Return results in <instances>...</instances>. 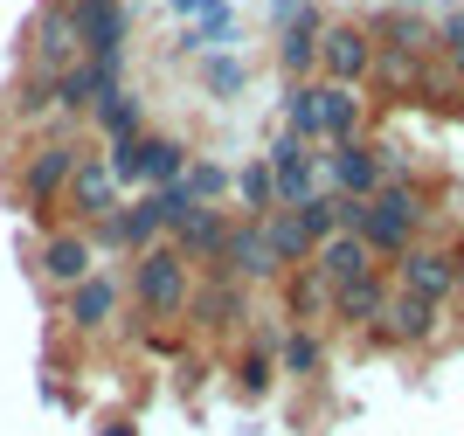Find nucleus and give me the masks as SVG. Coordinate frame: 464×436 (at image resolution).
<instances>
[{"instance_id": "nucleus-1", "label": "nucleus", "mask_w": 464, "mask_h": 436, "mask_svg": "<svg viewBox=\"0 0 464 436\" xmlns=\"http://www.w3.org/2000/svg\"><path fill=\"white\" fill-rule=\"evenodd\" d=\"M423 194L409 188V180H382V188L368 194V208H361V243L374 249V257H402L409 243H416V228H423Z\"/></svg>"}, {"instance_id": "nucleus-2", "label": "nucleus", "mask_w": 464, "mask_h": 436, "mask_svg": "<svg viewBox=\"0 0 464 436\" xmlns=\"http://www.w3.org/2000/svg\"><path fill=\"white\" fill-rule=\"evenodd\" d=\"M139 312L146 319H180L188 312V291H194V270H188V257H180L174 243H153L146 257H139Z\"/></svg>"}, {"instance_id": "nucleus-3", "label": "nucleus", "mask_w": 464, "mask_h": 436, "mask_svg": "<svg viewBox=\"0 0 464 436\" xmlns=\"http://www.w3.org/2000/svg\"><path fill=\"white\" fill-rule=\"evenodd\" d=\"M458 285H464V264H458V249L409 243L402 257H395V291H409V298H423V305H444Z\"/></svg>"}, {"instance_id": "nucleus-4", "label": "nucleus", "mask_w": 464, "mask_h": 436, "mask_svg": "<svg viewBox=\"0 0 464 436\" xmlns=\"http://www.w3.org/2000/svg\"><path fill=\"white\" fill-rule=\"evenodd\" d=\"M264 167H271V180H277V208H298V201L319 194V152H312L305 139L285 132L271 152H264Z\"/></svg>"}, {"instance_id": "nucleus-5", "label": "nucleus", "mask_w": 464, "mask_h": 436, "mask_svg": "<svg viewBox=\"0 0 464 436\" xmlns=\"http://www.w3.org/2000/svg\"><path fill=\"white\" fill-rule=\"evenodd\" d=\"M77 160H83V152L70 146V139H56V146H35V152H28V167H21V201H28V208H49V201H63V188H70Z\"/></svg>"}, {"instance_id": "nucleus-6", "label": "nucleus", "mask_w": 464, "mask_h": 436, "mask_svg": "<svg viewBox=\"0 0 464 436\" xmlns=\"http://www.w3.org/2000/svg\"><path fill=\"white\" fill-rule=\"evenodd\" d=\"M319 173L333 180V194H347V201H368L382 188V160H374L368 139H347V146H326L319 152Z\"/></svg>"}, {"instance_id": "nucleus-7", "label": "nucleus", "mask_w": 464, "mask_h": 436, "mask_svg": "<svg viewBox=\"0 0 464 436\" xmlns=\"http://www.w3.org/2000/svg\"><path fill=\"white\" fill-rule=\"evenodd\" d=\"M319 70H326V83H361V76L374 70V35L368 28H353V21H340V28H326L319 35Z\"/></svg>"}, {"instance_id": "nucleus-8", "label": "nucleus", "mask_w": 464, "mask_h": 436, "mask_svg": "<svg viewBox=\"0 0 464 436\" xmlns=\"http://www.w3.org/2000/svg\"><path fill=\"white\" fill-rule=\"evenodd\" d=\"M437 312H444V305H423V298H409V291H388L382 319H374V340L382 346H423V340H437Z\"/></svg>"}, {"instance_id": "nucleus-9", "label": "nucleus", "mask_w": 464, "mask_h": 436, "mask_svg": "<svg viewBox=\"0 0 464 436\" xmlns=\"http://www.w3.org/2000/svg\"><path fill=\"white\" fill-rule=\"evenodd\" d=\"M215 270H229L236 285H264V277H285L271 257V243H264V222H236L229 228V243H222V264Z\"/></svg>"}, {"instance_id": "nucleus-10", "label": "nucleus", "mask_w": 464, "mask_h": 436, "mask_svg": "<svg viewBox=\"0 0 464 436\" xmlns=\"http://www.w3.org/2000/svg\"><path fill=\"white\" fill-rule=\"evenodd\" d=\"M35 63H42V76H63V70H77V63H83L77 15H70V7H56V0H49V15L35 21Z\"/></svg>"}, {"instance_id": "nucleus-11", "label": "nucleus", "mask_w": 464, "mask_h": 436, "mask_svg": "<svg viewBox=\"0 0 464 436\" xmlns=\"http://www.w3.org/2000/svg\"><path fill=\"white\" fill-rule=\"evenodd\" d=\"M63 201L83 215V222H104V215L118 208V180L111 167H104V152H91V160H77V173H70V188H63Z\"/></svg>"}, {"instance_id": "nucleus-12", "label": "nucleus", "mask_w": 464, "mask_h": 436, "mask_svg": "<svg viewBox=\"0 0 464 436\" xmlns=\"http://www.w3.org/2000/svg\"><path fill=\"white\" fill-rule=\"evenodd\" d=\"M188 312H194V325H236V319H250V305H243V285H236L229 270H208L201 285L188 291Z\"/></svg>"}, {"instance_id": "nucleus-13", "label": "nucleus", "mask_w": 464, "mask_h": 436, "mask_svg": "<svg viewBox=\"0 0 464 436\" xmlns=\"http://www.w3.org/2000/svg\"><path fill=\"white\" fill-rule=\"evenodd\" d=\"M368 35H382V49H402V56H437V21H423L416 7H382L368 21Z\"/></svg>"}, {"instance_id": "nucleus-14", "label": "nucleus", "mask_w": 464, "mask_h": 436, "mask_svg": "<svg viewBox=\"0 0 464 436\" xmlns=\"http://www.w3.org/2000/svg\"><path fill=\"white\" fill-rule=\"evenodd\" d=\"M312 270L326 277V291H340V285H353V277L374 270V249L361 243V236H326V243L312 249Z\"/></svg>"}, {"instance_id": "nucleus-15", "label": "nucleus", "mask_w": 464, "mask_h": 436, "mask_svg": "<svg viewBox=\"0 0 464 436\" xmlns=\"http://www.w3.org/2000/svg\"><path fill=\"white\" fill-rule=\"evenodd\" d=\"M222 243H229V222H222V208H194L188 222L174 228V249L188 257V264H222Z\"/></svg>"}, {"instance_id": "nucleus-16", "label": "nucleus", "mask_w": 464, "mask_h": 436, "mask_svg": "<svg viewBox=\"0 0 464 436\" xmlns=\"http://www.w3.org/2000/svg\"><path fill=\"white\" fill-rule=\"evenodd\" d=\"M382 305H388V277H382V270H368V277H353V285L333 291V319H340V325H361V333H374Z\"/></svg>"}, {"instance_id": "nucleus-17", "label": "nucleus", "mask_w": 464, "mask_h": 436, "mask_svg": "<svg viewBox=\"0 0 464 436\" xmlns=\"http://www.w3.org/2000/svg\"><path fill=\"white\" fill-rule=\"evenodd\" d=\"M319 35H326V21H319V7H298V15L285 21V35H277V63H285L291 76L319 70Z\"/></svg>"}, {"instance_id": "nucleus-18", "label": "nucleus", "mask_w": 464, "mask_h": 436, "mask_svg": "<svg viewBox=\"0 0 464 436\" xmlns=\"http://www.w3.org/2000/svg\"><path fill=\"white\" fill-rule=\"evenodd\" d=\"M319 139H326V146L361 139V97H353L347 83H319Z\"/></svg>"}, {"instance_id": "nucleus-19", "label": "nucleus", "mask_w": 464, "mask_h": 436, "mask_svg": "<svg viewBox=\"0 0 464 436\" xmlns=\"http://www.w3.org/2000/svg\"><path fill=\"white\" fill-rule=\"evenodd\" d=\"M111 319H118V285L111 277H83V285L70 291V325H77V333H104Z\"/></svg>"}, {"instance_id": "nucleus-20", "label": "nucleus", "mask_w": 464, "mask_h": 436, "mask_svg": "<svg viewBox=\"0 0 464 436\" xmlns=\"http://www.w3.org/2000/svg\"><path fill=\"white\" fill-rule=\"evenodd\" d=\"M42 277H56V285L77 291L91 277V236H49L42 243Z\"/></svg>"}, {"instance_id": "nucleus-21", "label": "nucleus", "mask_w": 464, "mask_h": 436, "mask_svg": "<svg viewBox=\"0 0 464 436\" xmlns=\"http://www.w3.org/2000/svg\"><path fill=\"white\" fill-rule=\"evenodd\" d=\"M264 243H271L277 270H298V264L312 257V236L298 228V215H291V208H271V215H264Z\"/></svg>"}, {"instance_id": "nucleus-22", "label": "nucleus", "mask_w": 464, "mask_h": 436, "mask_svg": "<svg viewBox=\"0 0 464 436\" xmlns=\"http://www.w3.org/2000/svg\"><path fill=\"white\" fill-rule=\"evenodd\" d=\"M180 173H188V146L180 139H139V180L180 188Z\"/></svg>"}, {"instance_id": "nucleus-23", "label": "nucleus", "mask_w": 464, "mask_h": 436, "mask_svg": "<svg viewBox=\"0 0 464 436\" xmlns=\"http://www.w3.org/2000/svg\"><path fill=\"white\" fill-rule=\"evenodd\" d=\"M285 298H291V319H333V291H326V277H319L312 264L291 270Z\"/></svg>"}, {"instance_id": "nucleus-24", "label": "nucleus", "mask_w": 464, "mask_h": 436, "mask_svg": "<svg viewBox=\"0 0 464 436\" xmlns=\"http://www.w3.org/2000/svg\"><path fill=\"white\" fill-rule=\"evenodd\" d=\"M180 188H188V201H194V208H215V201H222V194L236 188V173H229V167H215V160H188Z\"/></svg>"}, {"instance_id": "nucleus-25", "label": "nucleus", "mask_w": 464, "mask_h": 436, "mask_svg": "<svg viewBox=\"0 0 464 436\" xmlns=\"http://www.w3.org/2000/svg\"><path fill=\"white\" fill-rule=\"evenodd\" d=\"M374 83L382 91H423V56H402V49H374Z\"/></svg>"}, {"instance_id": "nucleus-26", "label": "nucleus", "mask_w": 464, "mask_h": 436, "mask_svg": "<svg viewBox=\"0 0 464 436\" xmlns=\"http://www.w3.org/2000/svg\"><path fill=\"white\" fill-rule=\"evenodd\" d=\"M97 125L111 132V146L118 139H139V104L118 91V83H104V91H97Z\"/></svg>"}, {"instance_id": "nucleus-27", "label": "nucleus", "mask_w": 464, "mask_h": 436, "mask_svg": "<svg viewBox=\"0 0 464 436\" xmlns=\"http://www.w3.org/2000/svg\"><path fill=\"white\" fill-rule=\"evenodd\" d=\"M285 132L291 139H319V83H291L285 91Z\"/></svg>"}, {"instance_id": "nucleus-28", "label": "nucleus", "mask_w": 464, "mask_h": 436, "mask_svg": "<svg viewBox=\"0 0 464 436\" xmlns=\"http://www.w3.org/2000/svg\"><path fill=\"white\" fill-rule=\"evenodd\" d=\"M236 194H243L250 222H264V215L277 208V180H271V167H264V160H256V167H243V173H236Z\"/></svg>"}, {"instance_id": "nucleus-29", "label": "nucleus", "mask_w": 464, "mask_h": 436, "mask_svg": "<svg viewBox=\"0 0 464 436\" xmlns=\"http://www.w3.org/2000/svg\"><path fill=\"white\" fill-rule=\"evenodd\" d=\"M291 215H298V228L312 236V249L326 243V236H340V194H312V201H298Z\"/></svg>"}, {"instance_id": "nucleus-30", "label": "nucleus", "mask_w": 464, "mask_h": 436, "mask_svg": "<svg viewBox=\"0 0 464 436\" xmlns=\"http://www.w3.org/2000/svg\"><path fill=\"white\" fill-rule=\"evenodd\" d=\"M319 361H326V346L312 340V333H285L277 340V367L285 374H319Z\"/></svg>"}, {"instance_id": "nucleus-31", "label": "nucleus", "mask_w": 464, "mask_h": 436, "mask_svg": "<svg viewBox=\"0 0 464 436\" xmlns=\"http://www.w3.org/2000/svg\"><path fill=\"white\" fill-rule=\"evenodd\" d=\"M201 83H208V97H236L243 83H250V70H243L236 56H208L201 63Z\"/></svg>"}, {"instance_id": "nucleus-32", "label": "nucleus", "mask_w": 464, "mask_h": 436, "mask_svg": "<svg viewBox=\"0 0 464 436\" xmlns=\"http://www.w3.org/2000/svg\"><path fill=\"white\" fill-rule=\"evenodd\" d=\"M49 104H56V76H28V83H21V97H14L21 118H42Z\"/></svg>"}, {"instance_id": "nucleus-33", "label": "nucleus", "mask_w": 464, "mask_h": 436, "mask_svg": "<svg viewBox=\"0 0 464 436\" xmlns=\"http://www.w3.org/2000/svg\"><path fill=\"white\" fill-rule=\"evenodd\" d=\"M271 374H277L271 354H250V361H243V395H264V388H271Z\"/></svg>"}, {"instance_id": "nucleus-34", "label": "nucleus", "mask_w": 464, "mask_h": 436, "mask_svg": "<svg viewBox=\"0 0 464 436\" xmlns=\"http://www.w3.org/2000/svg\"><path fill=\"white\" fill-rule=\"evenodd\" d=\"M298 7H305V0H271V15H277V21H291Z\"/></svg>"}, {"instance_id": "nucleus-35", "label": "nucleus", "mask_w": 464, "mask_h": 436, "mask_svg": "<svg viewBox=\"0 0 464 436\" xmlns=\"http://www.w3.org/2000/svg\"><path fill=\"white\" fill-rule=\"evenodd\" d=\"M444 56H450V76L464 83V42H458V49H444Z\"/></svg>"}, {"instance_id": "nucleus-36", "label": "nucleus", "mask_w": 464, "mask_h": 436, "mask_svg": "<svg viewBox=\"0 0 464 436\" xmlns=\"http://www.w3.org/2000/svg\"><path fill=\"white\" fill-rule=\"evenodd\" d=\"M104 436H132V422H111V430H104Z\"/></svg>"}, {"instance_id": "nucleus-37", "label": "nucleus", "mask_w": 464, "mask_h": 436, "mask_svg": "<svg viewBox=\"0 0 464 436\" xmlns=\"http://www.w3.org/2000/svg\"><path fill=\"white\" fill-rule=\"evenodd\" d=\"M395 7H423V0H395Z\"/></svg>"}, {"instance_id": "nucleus-38", "label": "nucleus", "mask_w": 464, "mask_h": 436, "mask_svg": "<svg viewBox=\"0 0 464 436\" xmlns=\"http://www.w3.org/2000/svg\"><path fill=\"white\" fill-rule=\"evenodd\" d=\"M56 7H70V0H56Z\"/></svg>"}]
</instances>
